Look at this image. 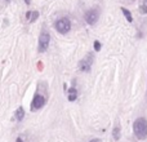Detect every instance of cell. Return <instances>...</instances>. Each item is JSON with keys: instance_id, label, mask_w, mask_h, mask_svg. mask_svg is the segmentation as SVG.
I'll use <instances>...</instances> for the list:
<instances>
[{"instance_id": "cell-1", "label": "cell", "mask_w": 147, "mask_h": 142, "mask_svg": "<svg viewBox=\"0 0 147 142\" xmlns=\"http://www.w3.org/2000/svg\"><path fill=\"white\" fill-rule=\"evenodd\" d=\"M133 132L138 140H145L147 137V120L145 118H138L133 123Z\"/></svg>"}, {"instance_id": "cell-2", "label": "cell", "mask_w": 147, "mask_h": 142, "mask_svg": "<svg viewBox=\"0 0 147 142\" xmlns=\"http://www.w3.org/2000/svg\"><path fill=\"white\" fill-rule=\"evenodd\" d=\"M54 27L58 31L59 34H67L71 30V22H70L69 18H61V20H57L54 23Z\"/></svg>"}, {"instance_id": "cell-3", "label": "cell", "mask_w": 147, "mask_h": 142, "mask_svg": "<svg viewBox=\"0 0 147 142\" xmlns=\"http://www.w3.org/2000/svg\"><path fill=\"white\" fill-rule=\"evenodd\" d=\"M49 41H51V36L45 30H43L39 36V52H45L49 47Z\"/></svg>"}, {"instance_id": "cell-4", "label": "cell", "mask_w": 147, "mask_h": 142, "mask_svg": "<svg viewBox=\"0 0 147 142\" xmlns=\"http://www.w3.org/2000/svg\"><path fill=\"white\" fill-rule=\"evenodd\" d=\"M98 18H99V12L97 8H93V9L88 10V12L85 13V21L88 25H94V23H97Z\"/></svg>"}, {"instance_id": "cell-5", "label": "cell", "mask_w": 147, "mask_h": 142, "mask_svg": "<svg viewBox=\"0 0 147 142\" xmlns=\"http://www.w3.org/2000/svg\"><path fill=\"white\" fill-rule=\"evenodd\" d=\"M92 60H93V56H92V54H86V56L80 61V64H79V67H80V70L84 71V72H88V71H90L92 62H93Z\"/></svg>"}, {"instance_id": "cell-6", "label": "cell", "mask_w": 147, "mask_h": 142, "mask_svg": "<svg viewBox=\"0 0 147 142\" xmlns=\"http://www.w3.org/2000/svg\"><path fill=\"white\" fill-rule=\"evenodd\" d=\"M45 105V97L41 94H36L32 99V110H40Z\"/></svg>"}, {"instance_id": "cell-7", "label": "cell", "mask_w": 147, "mask_h": 142, "mask_svg": "<svg viewBox=\"0 0 147 142\" xmlns=\"http://www.w3.org/2000/svg\"><path fill=\"white\" fill-rule=\"evenodd\" d=\"M112 137H114L115 141H119V138H120V125L119 124H116L114 127V131H112Z\"/></svg>"}, {"instance_id": "cell-8", "label": "cell", "mask_w": 147, "mask_h": 142, "mask_svg": "<svg viewBox=\"0 0 147 142\" xmlns=\"http://www.w3.org/2000/svg\"><path fill=\"white\" fill-rule=\"evenodd\" d=\"M38 17H39V12H27V13H26V18H27V20H30L31 22H34V21H35Z\"/></svg>"}, {"instance_id": "cell-9", "label": "cell", "mask_w": 147, "mask_h": 142, "mask_svg": "<svg viewBox=\"0 0 147 142\" xmlns=\"http://www.w3.org/2000/svg\"><path fill=\"white\" fill-rule=\"evenodd\" d=\"M121 12H123V14L125 16V18H127V21H128V22H133V17H132V13H130L129 10L127 9V8H121Z\"/></svg>"}, {"instance_id": "cell-10", "label": "cell", "mask_w": 147, "mask_h": 142, "mask_svg": "<svg viewBox=\"0 0 147 142\" xmlns=\"http://www.w3.org/2000/svg\"><path fill=\"white\" fill-rule=\"evenodd\" d=\"M78 98V92H76L75 88H70L69 91V99L70 101H75Z\"/></svg>"}, {"instance_id": "cell-11", "label": "cell", "mask_w": 147, "mask_h": 142, "mask_svg": "<svg viewBox=\"0 0 147 142\" xmlns=\"http://www.w3.org/2000/svg\"><path fill=\"white\" fill-rule=\"evenodd\" d=\"M23 116H25V110H23L22 107H20V109L16 111V118H17L18 122H21V120L23 119Z\"/></svg>"}, {"instance_id": "cell-12", "label": "cell", "mask_w": 147, "mask_h": 142, "mask_svg": "<svg viewBox=\"0 0 147 142\" xmlns=\"http://www.w3.org/2000/svg\"><path fill=\"white\" fill-rule=\"evenodd\" d=\"M140 12L142 14H147V0H143L142 1V4L140 7Z\"/></svg>"}, {"instance_id": "cell-13", "label": "cell", "mask_w": 147, "mask_h": 142, "mask_svg": "<svg viewBox=\"0 0 147 142\" xmlns=\"http://www.w3.org/2000/svg\"><path fill=\"white\" fill-rule=\"evenodd\" d=\"M101 49V43L99 41H94V51H99Z\"/></svg>"}, {"instance_id": "cell-14", "label": "cell", "mask_w": 147, "mask_h": 142, "mask_svg": "<svg viewBox=\"0 0 147 142\" xmlns=\"http://www.w3.org/2000/svg\"><path fill=\"white\" fill-rule=\"evenodd\" d=\"M90 142H101V140H98V138H96V140H92Z\"/></svg>"}, {"instance_id": "cell-15", "label": "cell", "mask_w": 147, "mask_h": 142, "mask_svg": "<svg viewBox=\"0 0 147 142\" xmlns=\"http://www.w3.org/2000/svg\"><path fill=\"white\" fill-rule=\"evenodd\" d=\"M25 3H26V4L28 5V4H30V0H25Z\"/></svg>"}, {"instance_id": "cell-16", "label": "cell", "mask_w": 147, "mask_h": 142, "mask_svg": "<svg viewBox=\"0 0 147 142\" xmlns=\"http://www.w3.org/2000/svg\"><path fill=\"white\" fill-rule=\"evenodd\" d=\"M16 142H22V140H21V138H17V141Z\"/></svg>"}]
</instances>
